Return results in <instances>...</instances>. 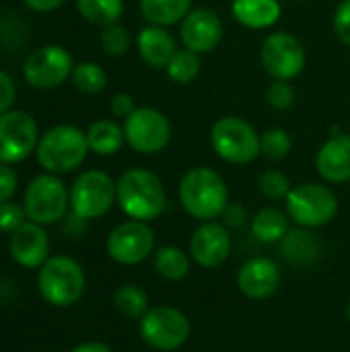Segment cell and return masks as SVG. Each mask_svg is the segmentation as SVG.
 <instances>
[{"label": "cell", "mask_w": 350, "mask_h": 352, "mask_svg": "<svg viewBox=\"0 0 350 352\" xmlns=\"http://www.w3.org/2000/svg\"><path fill=\"white\" fill-rule=\"evenodd\" d=\"M116 192L122 212L132 221L151 223L159 219L167 206L163 182L142 167L124 171L116 182Z\"/></svg>", "instance_id": "cell-1"}, {"label": "cell", "mask_w": 350, "mask_h": 352, "mask_svg": "<svg viewBox=\"0 0 350 352\" xmlns=\"http://www.w3.org/2000/svg\"><path fill=\"white\" fill-rule=\"evenodd\" d=\"M179 204L198 221H215L229 204V188L225 179L210 167H194L179 182Z\"/></svg>", "instance_id": "cell-2"}, {"label": "cell", "mask_w": 350, "mask_h": 352, "mask_svg": "<svg viewBox=\"0 0 350 352\" xmlns=\"http://www.w3.org/2000/svg\"><path fill=\"white\" fill-rule=\"evenodd\" d=\"M89 153L87 132L76 126L60 124L50 128L37 142V163L50 173L74 171Z\"/></svg>", "instance_id": "cell-3"}, {"label": "cell", "mask_w": 350, "mask_h": 352, "mask_svg": "<svg viewBox=\"0 0 350 352\" xmlns=\"http://www.w3.org/2000/svg\"><path fill=\"white\" fill-rule=\"evenodd\" d=\"M87 278L80 264L68 256H54L43 262L37 274V289L45 303L70 307L85 295Z\"/></svg>", "instance_id": "cell-4"}, {"label": "cell", "mask_w": 350, "mask_h": 352, "mask_svg": "<svg viewBox=\"0 0 350 352\" xmlns=\"http://www.w3.org/2000/svg\"><path fill=\"white\" fill-rule=\"evenodd\" d=\"M287 214L297 227L320 229L334 221L338 212L336 194L322 184H301L291 188L287 200Z\"/></svg>", "instance_id": "cell-5"}, {"label": "cell", "mask_w": 350, "mask_h": 352, "mask_svg": "<svg viewBox=\"0 0 350 352\" xmlns=\"http://www.w3.org/2000/svg\"><path fill=\"white\" fill-rule=\"evenodd\" d=\"M138 332L142 342L153 351H177L190 338V320L177 307L157 305L140 318Z\"/></svg>", "instance_id": "cell-6"}, {"label": "cell", "mask_w": 350, "mask_h": 352, "mask_svg": "<svg viewBox=\"0 0 350 352\" xmlns=\"http://www.w3.org/2000/svg\"><path fill=\"white\" fill-rule=\"evenodd\" d=\"M212 151L227 163L245 165L260 155V136L256 128L235 116H225L210 130Z\"/></svg>", "instance_id": "cell-7"}, {"label": "cell", "mask_w": 350, "mask_h": 352, "mask_svg": "<svg viewBox=\"0 0 350 352\" xmlns=\"http://www.w3.org/2000/svg\"><path fill=\"white\" fill-rule=\"evenodd\" d=\"M116 200V182L105 171H85L70 186V208L83 221L101 219Z\"/></svg>", "instance_id": "cell-8"}, {"label": "cell", "mask_w": 350, "mask_h": 352, "mask_svg": "<svg viewBox=\"0 0 350 352\" xmlns=\"http://www.w3.org/2000/svg\"><path fill=\"white\" fill-rule=\"evenodd\" d=\"M70 204V192L64 182H60L54 173L37 175L25 192V212L31 223L37 225H54L58 223Z\"/></svg>", "instance_id": "cell-9"}, {"label": "cell", "mask_w": 350, "mask_h": 352, "mask_svg": "<svg viewBox=\"0 0 350 352\" xmlns=\"http://www.w3.org/2000/svg\"><path fill=\"white\" fill-rule=\"evenodd\" d=\"M126 142L142 155L161 153L171 140V124L165 113L155 107H136L124 120Z\"/></svg>", "instance_id": "cell-10"}, {"label": "cell", "mask_w": 350, "mask_h": 352, "mask_svg": "<svg viewBox=\"0 0 350 352\" xmlns=\"http://www.w3.org/2000/svg\"><path fill=\"white\" fill-rule=\"evenodd\" d=\"M72 70H74V60L70 52L54 43L33 50L23 64L25 80L39 91H50L60 87L72 74Z\"/></svg>", "instance_id": "cell-11"}, {"label": "cell", "mask_w": 350, "mask_h": 352, "mask_svg": "<svg viewBox=\"0 0 350 352\" xmlns=\"http://www.w3.org/2000/svg\"><path fill=\"white\" fill-rule=\"evenodd\" d=\"M260 60L274 80H293L303 72L307 58L303 43L293 33L276 31L262 41Z\"/></svg>", "instance_id": "cell-12"}, {"label": "cell", "mask_w": 350, "mask_h": 352, "mask_svg": "<svg viewBox=\"0 0 350 352\" xmlns=\"http://www.w3.org/2000/svg\"><path fill=\"white\" fill-rule=\"evenodd\" d=\"M107 256L124 266H136L155 252V231L142 221H126L111 229L105 241Z\"/></svg>", "instance_id": "cell-13"}, {"label": "cell", "mask_w": 350, "mask_h": 352, "mask_svg": "<svg viewBox=\"0 0 350 352\" xmlns=\"http://www.w3.org/2000/svg\"><path fill=\"white\" fill-rule=\"evenodd\" d=\"M39 142L37 124L31 113L8 109L0 116V163L12 165L25 161Z\"/></svg>", "instance_id": "cell-14"}, {"label": "cell", "mask_w": 350, "mask_h": 352, "mask_svg": "<svg viewBox=\"0 0 350 352\" xmlns=\"http://www.w3.org/2000/svg\"><path fill=\"white\" fill-rule=\"evenodd\" d=\"M231 233L225 225L206 221L190 239V258L202 268H219L231 256Z\"/></svg>", "instance_id": "cell-15"}, {"label": "cell", "mask_w": 350, "mask_h": 352, "mask_svg": "<svg viewBox=\"0 0 350 352\" xmlns=\"http://www.w3.org/2000/svg\"><path fill=\"white\" fill-rule=\"evenodd\" d=\"M179 37L188 50L196 54H208L223 39V23L215 10L206 6L194 8L184 16Z\"/></svg>", "instance_id": "cell-16"}, {"label": "cell", "mask_w": 350, "mask_h": 352, "mask_svg": "<svg viewBox=\"0 0 350 352\" xmlns=\"http://www.w3.org/2000/svg\"><path fill=\"white\" fill-rule=\"evenodd\" d=\"M283 283L281 268L270 258H252L237 272V287L243 297L262 301L272 297Z\"/></svg>", "instance_id": "cell-17"}, {"label": "cell", "mask_w": 350, "mask_h": 352, "mask_svg": "<svg viewBox=\"0 0 350 352\" xmlns=\"http://www.w3.org/2000/svg\"><path fill=\"white\" fill-rule=\"evenodd\" d=\"M50 254V239L41 225L23 223L10 235V256L25 268H41Z\"/></svg>", "instance_id": "cell-18"}, {"label": "cell", "mask_w": 350, "mask_h": 352, "mask_svg": "<svg viewBox=\"0 0 350 352\" xmlns=\"http://www.w3.org/2000/svg\"><path fill=\"white\" fill-rule=\"evenodd\" d=\"M318 173L330 184H344L350 179V136L336 134L322 144L316 157Z\"/></svg>", "instance_id": "cell-19"}, {"label": "cell", "mask_w": 350, "mask_h": 352, "mask_svg": "<svg viewBox=\"0 0 350 352\" xmlns=\"http://www.w3.org/2000/svg\"><path fill=\"white\" fill-rule=\"evenodd\" d=\"M283 258L293 266H311L324 254L322 237L314 233V229L297 227L289 229V233L281 241Z\"/></svg>", "instance_id": "cell-20"}, {"label": "cell", "mask_w": 350, "mask_h": 352, "mask_svg": "<svg viewBox=\"0 0 350 352\" xmlns=\"http://www.w3.org/2000/svg\"><path fill=\"white\" fill-rule=\"evenodd\" d=\"M138 54L140 58L151 66V68H167L171 62L173 54L177 52L173 35L159 25H149L138 33L136 39Z\"/></svg>", "instance_id": "cell-21"}, {"label": "cell", "mask_w": 350, "mask_h": 352, "mask_svg": "<svg viewBox=\"0 0 350 352\" xmlns=\"http://www.w3.org/2000/svg\"><path fill=\"white\" fill-rule=\"evenodd\" d=\"M233 16L250 29L272 27L281 16V0H233Z\"/></svg>", "instance_id": "cell-22"}, {"label": "cell", "mask_w": 350, "mask_h": 352, "mask_svg": "<svg viewBox=\"0 0 350 352\" xmlns=\"http://www.w3.org/2000/svg\"><path fill=\"white\" fill-rule=\"evenodd\" d=\"M124 140H126L124 128L118 126L113 120H99V122L91 124V128L87 130L89 151H93L95 155H101V157L116 155L122 148Z\"/></svg>", "instance_id": "cell-23"}, {"label": "cell", "mask_w": 350, "mask_h": 352, "mask_svg": "<svg viewBox=\"0 0 350 352\" xmlns=\"http://www.w3.org/2000/svg\"><path fill=\"white\" fill-rule=\"evenodd\" d=\"M192 0H140V12L151 25L169 27L190 12Z\"/></svg>", "instance_id": "cell-24"}, {"label": "cell", "mask_w": 350, "mask_h": 352, "mask_svg": "<svg viewBox=\"0 0 350 352\" xmlns=\"http://www.w3.org/2000/svg\"><path fill=\"white\" fill-rule=\"evenodd\" d=\"M289 233V219L281 208H262L252 221V235L262 243H276Z\"/></svg>", "instance_id": "cell-25"}, {"label": "cell", "mask_w": 350, "mask_h": 352, "mask_svg": "<svg viewBox=\"0 0 350 352\" xmlns=\"http://www.w3.org/2000/svg\"><path fill=\"white\" fill-rule=\"evenodd\" d=\"M155 270L165 280H182L190 272V256L177 245H163L155 252Z\"/></svg>", "instance_id": "cell-26"}, {"label": "cell", "mask_w": 350, "mask_h": 352, "mask_svg": "<svg viewBox=\"0 0 350 352\" xmlns=\"http://www.w3.org/2000/svg\"><path fill=\"white\" fill-rule=\"evenodd\" d=\"M80 16L93 25H116L124 12V0H76Z\"/></svg>", "instance_id": "cell-27"}, {"label": "cell", "mask_w": 350, "mask_h": 352, "mask_svg": "<svg viewBox=\"0 0 350 352\" xmlns=\"http://www.w3.org/2000/svg\"><path fill=\"white\" fill-rule=\"evenodd\" d=\"M113 305L124 318H130V320H140L151 309L146 293L136 285L120 287L113 295Z\"/></svg>", "instance_id": "cell-28"}, {"label": "cell", "mask_w": 350, "mask_h": 352, "mask_svg": "<svg viewBox=\"0 0 350 352\" xmlns=\"http://www.w3.org/2000/svg\"><path fill=\"white\" fill-rule=\"evenodd\" d=\"M70 78H72V85L85 95H97L107 87V74L95 62L74 64V70H72Z\"/></svg>", "instance_id": "cell-29"}, {"label": "cell", "mask_w": 350, "mask_h": 352, "mask_svg": "<svg viewBox=\"0 0 350 352\" xmlns=\"http://www.w3.org/2000/svg\"><path fill=\"white\" fill-rule=\"evenodd\" d=\"M200 54L192 52V50H177L171 58V62L167 64V76L177 82V85H188L192 82L198 74H200Z\"/></svg>", "instance_id": "cell-30"}, {"label": "cell", "mask_w": 350, "mask_h": 352, "mask_svg": "<svg viewBox=\"0 0 350 352\" xmlns=\"http://www.w3.org/2000/svg\"><path fill=\"white\" fill-rule=\"evenodd\" d=\"M293 148L291 136L283 128H270L260 136V153L270 161H283Z\"/></svg>", "instance_id": "cell-31"}, {"label": "cell", "mask_w": 350, "mask_h": 352, "mask_svg": "<svg viewBox=\"0 0 350 352\" xmlns=\"http://www.w3.org/2000/svg\"><path fill=\"white\" fill-rule=\"evenodd\" d=\"M258 188H260L262 196H266L272 202H278V200H287V196L291 192V182H289V177L283 171L268 169V171H264L260 175Z\"/></svg>", "instance_id": "cell-32"}, {"label": "cell", "mask_w": 350, "mask_h": 352, "mask_svg": "<svg viewBox=\"0 0 350 352\" xmlns=\"http://www.w3.org/2000/svg\"><path fill=\"white\" fill-rule=\"evenodd\" d=\"M130 43H132V37H130V31L126 27H122L118 23L103 27L101 47L107 56H124L130 50Z\"/></svg>", "instance_id": "cell-33"}, {"label": "cell", "mask_w": 350, "mask_h": 352, "mask_svg": "<svg viewBox=\"0 0 350 352\" xmlns=\"http://www.w3.org/2000/svg\"><path fill=\"white\" fill-rule=\"evenodd\" d=\"M266 101L276 111H287L295 103V89L289 80H272L266 89Z\"/></svg>", "instance_id": "cell-34"}, {"label": "cell", "mask_w": 350, "mask_h": 352, "mask_svg": "<svg viewBox=\"0 0 350 352\" xmlns=\"http://www.w3.org/2000/svg\"><path fill=\"white\" fill-rule=\"evenodd\" d=\"M25 208L14 204V202H4L0 204V231L4 233H14L23 223H25Z\"/></svg>", "instance_id": "cell-35"}, {"label": "cell", "mask_w": 350, "mask_h": 352, "mask_svg": "<svg viewBox=\"0 0 350 352\" xmlns=\"http://www.w3.org/2000/svg\"><path fill=\"white\" fill-rule=\"evenodd\" d=\"M334 31L342 43L350 45V0H342L334 12Z\"/></svg>", "instance_id": "cell-36"}, {"label": "cell", "mask_w": 350, "mask_h": 352, "mask_svg": "<svg viewBox=\"0 0 350 352\" xmlns=\"http://www.w3.org/2000/svg\"><path fill=\"white\" fill-rule=\"evenodd\" d=\"M19 186V177L14 173V169L6 163H0V204L8 202Z\"/></svg>", "instance_id": "cell-37"}, {"label": "cell", "mask_w": 350, "mask_h": 352, "mask_svg": "<svg viewBox=\"0 0 350 352\" xmlns=\"http://www.w3.org/2000/svg\"><path fill=\"white\" fill-rule=\"evenodd\" d=\"M12 103H14V82L4 70H0V116L6 113L12 107Z\"/></svg>", "instance_id": "cell-38"}, {"label": "cell", "mask_w": 350, "mask_h": 352, "mask_svg": "<svg viewBox=\"0 0 350 352\" xmlns=\"http://www.w3.org/2000/svg\"><path fill=\"white\" fill-rule=\"evenodd\" d=\"M109 109L116 118H122L126 120L136 107H134V99L128 95V93H118L111 97V103H109Z\"/></svg>", "instance_id": "cell-39"}, {"label": "cell", "mask_w": 350, "mask_h": 352, "mask_svg": "<svg viewBox=\"0 0 350 352\" xmlns=\"http://www.w3.org/2000/svg\"><path fill=\"white\" fill-rule=\"evenodd\" d=\"M223 221L227 227L231 229H241L248 221V214H245V208L241 204H227V208L223 210Z\"/></svg>", "instance_id": "cell-40"}, {"label": "cell", "mask_w": 350, "mask_h": 352, "mask_svg": "<svg viewBox=\"0 0 350 352\" xmlns=\"http://www.w3.org/2000/svg\"><path fill=\"white\" fill-rule=\"evenodd\" d=\"M23 2L35 12H52L56 8H60L66 0H23Z\"/></svg>", "instance_id": "cell-41"}, {"label": "cell", "mask_w": 350, "mask_h": 352, "mask_svg": "<svg viewBox=\"0 0 350 352\" xmlns=\"http://www.w3.org/2000/svg\"><path fill=\"white\" fill-rule=\"evenodd\" d=\"M70 352H113L107 344H101V342H85V344H78L76 349H72Z\"/></svg>", "instance_id": "cell-42"}, {"label": "cell", "mask_w": 350, "mask_h": 352, "mask_svg": "<svg viewBox=\"0 0 350 352\" xmlns=\"http://www.w3.org/2000/svg\"><path fill=\"white\" fill-rule=\"evenodd\" d=\"M347 318H349V322H350V303H349V307H347Z\"/></svg>", "instance_id": "cell-43"}]
</instances>
